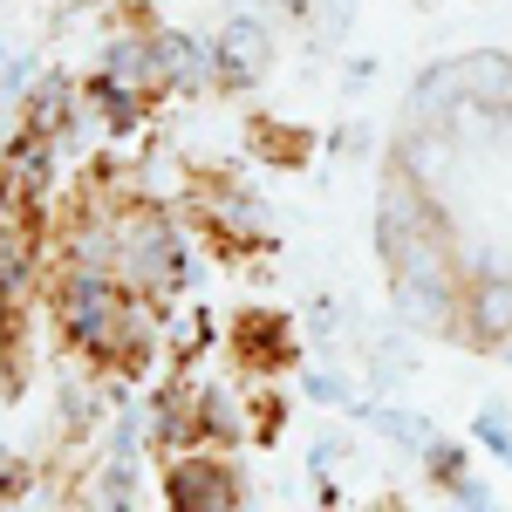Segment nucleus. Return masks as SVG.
<instances>
[{
    "instance_id": "f257e3e1",
    "label": "nucleus",
    "mask_w": 512,
    "mask_h": 512,
    "mask_svg": "<svg viewBox=\"0 0 512 512\" xmlns=\"http://www.w3.org/2000/svg\"><path fill=\"white\" fill-rule=\"evenodd\" d=\"M233 506V485L219 465H178L171 472V512H226Z\"/></svg>"
},
{
    "instance_id": "7ed1b4c3",
    "label": "nucleus",
    "mask_w": 512,
    "mask_h": 512,
    "mask_svg": "<svg viewBox=\"0 0 512 512\" xmlns=\"http://www.w3.org/2000/svg\"><path fill=\"white\" fill-rule=\"evenodd\" d=\"M478 328H485V335H512V280L478 287Z\"/></svg>"
},
{
    "instance_id": "20e7f679",
    "label": "nucleus",
    "mask_w": 512,
    "mask_h": 512,
    "mask_svg": "<svg viewBox=\"0 0 512 512\" xmlns=\"http://www.w3.org/2000/svg\"><path fill=\"white\" fill-rule=\"evenodd\" d=\"M478 437H485V444H499V451H512V431H506V417H499V410H485Z\"/></svg>"
},
{
    "instance_id": "f03ea898",
    "label": "nucleus",
    "mask_w": 512,
    "mask_h": 512,
    "mask_svg": "<svg viewBox=\"0 0 512 512\" xmlns=\"http://www.w3.org/2000/svg\"><path fill=\"white\" fill-rule=\"evenodd\" d=\"M260 62H267V28L253 14H233L226 21V41H219V69L233 82H246V76H260Z\"/></svg>"
}]
</instances>
